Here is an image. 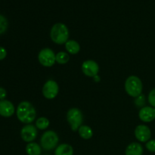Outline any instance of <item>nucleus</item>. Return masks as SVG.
Listing matches in <instances>:
<instances>
[{
    "instance_id": "1",
    "label": "nucleus",
    "mask_w": 155,
    "mask_h": 155,
    "mask_svg": "<svg viewBox=\"0 0 155 155\" xmlns=\"http://www.w3.org/2000/svg\"><path fill=\"white\" fill-rule=\"evenodd\" d=\"M16 114L18 119L21 123L25 124H30L36 119V111L31 103L24 101H21L18 104Z\"/></svg>"
},
{
    "instance_id": "2",
    "label": "nucleus",
    "mask_w": 155,
    "mask_h": 155,
    "mask_svg": "<svg viewBox=\"0 0 155 155\" xmlns=\"http://www.w3.org/2000/svg\"><path fill=\"white\" fill-rule=\"evenodd\" d=\"M51 39L58 45L65 44L69 38V30L68 27L63 23H57L51 27L50 32Z\"/></svg>"
},
{
    "instance_id": "3",
    "label": "nucleus",
    "mask_w": 155,
    "mask_h": 155,
    "mask_svg": "<svg viewBox=\"0 0 155 155\" xmlns=\"http://www.w3.org/2000/svg\"><path fill=\"white\" fill-rule=\"evenodd\" d=\"M125 90L130 96L136 98L140 95L143 89V85L140 79L136 76H130L126 80Z\"/></svg>"
},
{
    "instance_id": "4",
    "label": "nucleus",
    "mask_w": 155,
    "mask_h": 155,
    "mask_svg": "<svg viewBox=\"0 0 155 155\" xmlns=\"http://www.w3.org/2000/svg\"><path fill=\"white\" fill-rule=\"evenodd\" d=\"M59 138L57 133L52 130H48L42 134L40 139V146L46 151H51L57 148Z\"/></svg>"
},
{
    "instance_id": "5",
    "label": "nucleus",
    "mask_w": 155,
    "mask_h": 155,
    "mask_svg": "<svg viewBox=\"0 0 155 155\" xmlns=\"http://www.w3.org/2000/svg\"><path fill=\"white\" fill-rule=\"evenodd\" d=\"M67 120L69 124L71 129L73 131L76 132L82 126L83 120V116L81 110L78 108H71L67 113Z\"/></svg>"
},
{
    "instance_id": "6",
    "label": "nucleus",
    "mask_w": 155,
    "mask_h": 155,
    "mask_svg": "<svg viewBox=\"0 0 155 155\" xmlns=\"http://www.w3.org/2000/svg\"><path fill=\"white\" fill-rule=\"evenodd\" d=\"M38 60L43 67L51 68L56 62L55 54L51 48H45L39 52Z\"/></svg>"
},
{
    "instance_id": "7",
    "label": "nucleus",
    "mask_w": 155,
    "mask_h": 155,
    "mask_svg": "<svg viewBox=\"0 0 155 155\" xmlns=\"http://www.w3.org/2000/svg\"><path fill=\"white\" fill-rule=\"evenodd\" d=\"M59 86L55 81L49 80L44 84L42 87V95L47 99H53L58 95Z\"/></svg>"
},
{
    "instance_id": "8",
    "label": "nucleus",
    "mask_w": 155,
    "mask_h": 155,
    "mask_svg": "<svg viewBox=\"0 0 155 155\" xmlns=\"http://www.w3.org/2000/svg\"><path fill=\"white\" fill-rule=\"evenodd\" d=\"M21 136L26 142H33L37 136V130L35 126L32 124H27L21 129Z\"/></svg>"
},
{
    "instance_id": "9",
    "label": "nucleus",
    "mask_w": 155,
    "mask_h": 155,
    "mask_svg": "<svg viewBox=\"0 0 155 155\" xmlns=\"http://www.w3.org/2000/svg\"><path fill=\"white\" fill-rule=\"evenodd\" d=\"M82 71L86 76L89 77H94L98 75L99 71V66L93 60H87L82 64Z\"/></svg>"
},
{
    "instance_id": "10",
    "label": "nucleus",
    "mask_w": 155,
    "mask_h": 155,
    "mask_svg": "<svg viewBox=\"0 0 155 155\" xmlns=\"http://www.w3.org/2000/svg\"><path fill=\"white\" fill-rule=\"evenodd\" d=\"M135 136L140 142H147L151 137V131L146 125H139L135 130Z\"/></svg>"
},
{
    "instance_id": "11",
    "label": "nucleus",
    "mask_w": 155,
    "mask_h": 155,
    "mask_svg": "<svg viewBox=\"0 0 155 155\" xmlns=\"http://www.w3.org/2000/svg\"><path fill=\"white\" fill-rule=\"evenodd\" d=\"M139 119L145 123H150L155 119V108L153 107H143L139 113Z\"/></svg>"
},
{
    "instance_id": "12",
    "label": "nucleus",
    "mask_w": 155,
    "mask_h": 155,
    "mask_svg": "<svg viewBox=\"0 0 155 155\" xmlns=\"http://www.w3.org/2000/svg\"><path fill=\"white\" fill-rule=\"evenodd\" d=\"M15 113V106L8 100L0 101V115L4 117H10Z\"/></svg>"
},
{
    "instance_id": "13",
    "label": "nucleus",
    "mask_w": 155,
    "mask_h": 155,
    "mask_svg": "<svg viewBox=\"0 0 155 155\" xmlns=\"http://www.w3.org/2000/svg\"><path fill=\"white\" fill-rule=\"evenodd\" d=\"M143 147L139 142H132L127 147L125 155H142Z\"/></svg>"
},
{
    "instance_id": "14",
    "label": "nucleus",
    "mask_w": 155,
    "mask_h": 155,
    "mask_svg": "<svg viewBox=\"0 0 155 155\" xmlns=\"http://www.w3.org/2000/svg\"><path fill=\"white\" fill-rule=\"evenodd\" d=\"M54 155H74V148L69 144H61L54 150Z\"/></svg>"
},
{
    "instance_id": "15",
    "label": "nucleus",
    "mask_w": 155,
    "mask_h": 155,
    "mask_svg": "<svg viewBox=\"0 0 155 155\" xmlns=\"http://www.w3.org/2000/svg\"><path fill=\"white\" fill-rule=\"evenodd\" d=\"M65 48L70 54H77L80 51V45L77 41L71 39L65 43Z\"/></svg>"
},
{
    "instance_id": "16",
    "label": "nucleus",
    "mask_w": 155,
    "mask_h": 155,
    "mask_svg": "<svg viewBox=\"0 0 155 155\" xmlns=\"http://www.w3.org/2000/svg\"><path fill=\"white\" fill-rule=\"evenodd\" d=\"M26 152L28 155H40L42 147L36 142H30L26 146Z\"/></svg>"
},
{
    "instance_id": "17",
    "label": "nucleus",
    "mask_w": 155,
    "mask_h": 155,
    "mask_svg": "<svg viewBox=\"0 0 155 155\" xmlns=\"http://www.w3.org/2000/svg\"><path fill=\"white\" fill-rule=\"evenodd\" d=\"M78 133L80 135V137L82 139H85V140H88L90 139L93 136V131L92 129L87 125H82L81 127L79 128Z\"/></svg>"
},
{
    "instance_id": "18",
    "label": "nucleus",
    "mask_w": 155,
    "mask_h": 155,
    "mask_svg": "<svg viewBox=\"0 0 155 155\" xmlns=\"http://www.w3.org/2000/svg\"><path fill=\"white\" fill-rule=\"evenodd\" d=\"M56 62L60 64H67L70 60V56L65 51H60L55 54Z\"/></svg>"
},
{
    "instance_id": "19",
    "label": "nucleus",
    "mask_w": 155,
    "mask_h": 155,
    "mask_svg": "<svg viewBox=\"0 0 155 155\" xmlns=\"http://www.w3.org/2000/svg\"><path fill=\"white\" fill-rule=\"evenodd\" d=\"M49 124L50 123H49V120H48V119H47L46 117H39L36 120V127L41 130H46V129L48 127V126H49Z\"/></svg>"
},
{
    "instance_id": "20",
    "label": "nucleus",
    "mask_w": 155,
    "mask_h": 155,
    "mask_svg": "<svg viewBox=\"0 0 155 155\" xmlns=\"http://www.w3.org/2000/svg\"><path fill=\"white\" fill-rule=\"evenodd\" d=\"M8 27V22L6 18L0 15V34H2L7 30Z\"/></svg>"
},
{
    "instance_id": "21",
    "label": "nucleus",
    "mask_w": 155,
    "mask_h": 155,
    "mask_svg": "<svg viewBox=\"0 0 155 155\" xmlns=\"http://www.w3.org/2000/svg\"><path fill=\"white\" fill-rule=\"evenodd\" d=\"M145 104V97L143 94H141L140 95H139L138 97H136V99H135V104H136V107H144Z\"/></svg>"
},
{
    "instance_id": "22",
    "label": "nucleus",
    "mask_w": 155,
    "mask_h": 155,
    "mask_svg": "<svg viewBox=\"0 0 155 155\" xmlns=\"http://www.w3.org/2000/svg\"><path fill=\"white\" fill-rule=\"evenodd\" d=\"M148 102L151 104V107L155 108V88L151 90V92L148 94Z\"/></svg>"
},
{
    "instance_id": "23",
    "label": "nucleus",
    "mask_w": 155,
    "mask_h": 155,
    "mask_svg": "<svg viewBox=\"0 0 155 155\" xmlns=\"http://www.w3.org/2000/svg\"><path fill=\"white\" fill-rule=\"evenodd\" d=\"M145 147L148 149V151H149L150 152L154 153L155 152V139H151L149 140L148 142H147Z\"/></svg>"
},
{
    "instance_id": "24",
    "label": "nucleus",
    "mask_w": 155,
    "mask_h": 155,
    "mask_svg": "<svg viewBox=\"0 0 155 155\" xmlns=\"http://www.w3.org/2000/svg\"><path fill=\"white\" fill-rule=\"evenodd\" d=\"M6 55H7V51L5 48L0 46V61L3 60L4 58H5Z\"/></svg>"
},
{
    "instance_id": "25",
    "label": "nucleus",
    "mask_w": 155,
    "mask_h": 155,
    "mask_svg": "<svg viewBox=\"0 0 155 155\" xmlns=\"http://www.w3.org/2000/svg\"><path fill=\"white\" fill-rule=\"evenodd\" d=\"M7 95V92L2 87H0V100H4Z\"/></svg>"
},
{
    "instance_id": "26",
    "label": "nucleus",
    "mask_w": 155,
    "mask_h": 155,
    "mask_svg": "<svg viewBox=\"0 0 155 155\" xmlns=\"http://www.w3.org/2000/svg\"><path fill=\"white\" fill-rule=\"evenodd\" d=\"M93 79H94V80H95V81L96 82V83H98V82H99L100 80H101V79H100V77L98 75L95 76V77H93Z\"/></svg>"
}]
</instances>
